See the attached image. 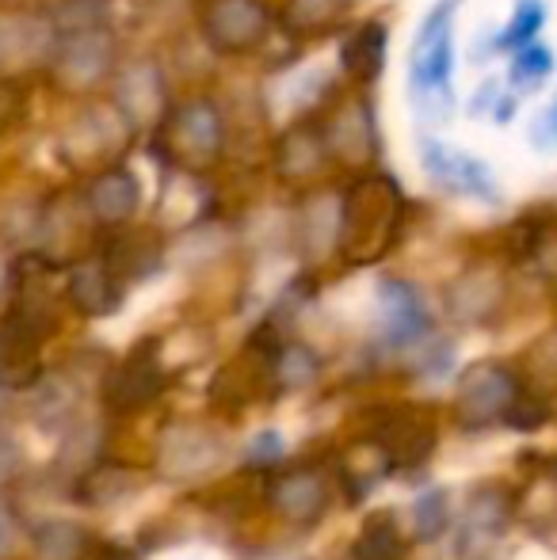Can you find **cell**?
<instances>
[{
  "label": "cell",
  "mask_w": 557,
  "mask_h": 560,
  "mask_svg": "<svg viewBox=\"0 0 557 560\" xmlns=\"http://www.w3.org/2000/svg\"><path fill=\"white\" fill-rule=\"evenodd\" d=\"M379 302H382V328H386V339L394 347H409L413 339L428 332V313H423V302L413 287H405V282H382Z\"/></svg>",
  "instance_id": "3"
},
{
  "label": "cell",
  "mask_w": 557,
  "mask_h": 560,
  "mask_svg": "<svg viewBox=\"0 0 557 560\" xmlns=\"http://www.w3.org/2000/svg\"><path fill=\"white\" fill-rule=\"evenodd\" d=\"M73 302L84 313H112L119 305V290L112 287L104 271H77L73 275Z\"/></svg>",
  "instance_id": "10"
},
{
  "label": "cell",
  "mask_w": 557,
  "mask_h": 560,
  "mask_svg": "<svg viewBox=\"0 0 557 560\" xmlns=\"http://www.w3.org/2000/svg\"><path fill=\"white\" fill-rule=\"evenodd\" d=\"M210 31L222 46L230 50H245L248 43H256L264 31V12L253 0H222L210 15Z\"/></svg>",
  "instance_id": "5"
},
{
  "label": "cell",
  "mask_w": 557,
  "mask_h": 560,
  "mask_svg": "<svg viewBox=\"0 0 557 560\" xmlns=\"http://www.w3.org/2000/svg\"><path fill=\"white\" fill-rule=\"evenodd\" d=\"M531 141H535L538 149L557 145V96L550 100V107L543 112V118H535V126H531Z\"/></svg>",
  "instance_id": "15"
},
{
  "label": "cell",
  "mask_w": 557,
  "mask_h": 560,
  "mask_svg": "<svg viewBox=\"0 0 557 560\" xmlns=\"http://www.w3.org/2000/svg\"><path fill=\"white\" fill-rule=\"evenodd\" d=\"M12 549H15V523H12V515L0 508V560L12 557Z\"/></svg>",
  "instance_id": "16"
},
{
  "label": "cell",
  "mask_w": 557,
  "mask_h": 560,
  "mask_svg": "<svg viewBox=\"0 0 557 560\" xmlns=\"http://www.w3.org/2000/svg\"><path fill=\"white\" fill-rule=\"evenodd\" d=\"M454 8L459 0H436L423 15L409 54V96L420 118H439L454 107Z\"/></svg>",
  "instance_id": "1"
},
{
  "label": "cell",
  "mask_w": 557,
  "mask_h": 560,
  "mask_svg": "<svg viewBox=\"0 0 557 560\" xmlns=\"http://www.w3.org/2000/svg\"><path fill=\"white\" fill-rule=\"evenodd\" d=\"M413 518H417L420 541L439 538V534L446 530V523H451V508H446L443 488H431V492H423L417 500V508H413Z\"/></svg>",
  "instance_id": "12"
},
{
  "label": "cell",
  "mask_w": 557,
  "mask_h": 560,
  "mask_svg": "<svg viewBox=\"0 0 557 560\" xmlns=\"http://www.w3.org/2000/svg\"><path fill=\"white\" fill-rule=\"evenodd\" d=\"M508 405H512V377L500 366H477L474 374H469V382L462 385L459 408L466 412L469 423L492 420V416H500Z\"/></svg>",
  "instance_id": "4"
},
{
  "label": "cell",
  "mask_w": 557,
  "mask_h": 560,
  "mask_svg": "<svg viewBox=\"0 0 557 560\" xmlns=\"http://www.w3.org/2000/svg\"><path fill=\"white\" fill-rule=\"evenodd\" d=\"M423 172H428L436 184H443L454 195H469V199L497 202V179L485 168L477 156L459 153V149H446L443 141L423 138Z\"/></svg>",
  "instance_id": "2"
},
{
  "label": "cell",
  "mask_w": 557,
  "mask_h": 560,
  "mask_svg": "<svg viewBox=\"0 0 557 560\" xmlns=\"http://www.w3.org/2000/svg\"><path fill=\"white\" fill-rule=\"evenodd\" d=\"M397 557H402V546H397V530H394V523H390V515L374 518V523L367 526L363 541H359L356 560H397Z\"/></svg>",
  "instance_id": "13"
},
{
  "label": "cell",
  "mask_w": 557,
  "mask_h": 560,
  "mask_svg": "<svg viewBox=\"0 0 557 560\" xmlns=\"http://www.w3.org/2000/svg\"><path fill=\"white\" fill-rule=\"evenodd\" d=\"M543 23H546V4H543V0H515L512 20H508L504 31L492 38V50L504 54V50H520V46L535 43L538 31H543Z\"/></svg>",
  "instance_id": "7"
},
{
  "label": "cell",
  "mask_w": 557,
  "mask_h": 560,
  "mask_svg": "<svg viewBox=\"0 0 557 560\" xmlns=\"http://www.w3.org/2000/svg\"><path fill=\"white\" fill-rule=\"evenodd\" d=\"M276 500L282 503V511L294 518H310L321 511V503H325V492H321V485L313 477H305V472H294V477H287L282 485L276 488Z\"/></svg>",
  "instance_id": "9"
},
{
  "label": "cell",
  "mask_w": 557,
  "mask_h": 560,
  "mask_svg": "<svg viewBox=\"0 0 557 560\" xmlns=\"http://www.w3.org/2000/svg\"><path fill=\"white\" fill-rule=\"evenodd\" d=\"M282 454V435L279 431H260V435L248 443V450H245V457L253 465H268V462H276V457Z\"/></svg>",
  "instance_id": "14"
},
{
  "label": "cell",
  "mask_w": 557,
  "mask_h": 560,
  "mask_svg": "<svg viewBox=\"0 0 557 560\" xmlns=\"http://www.w3.org/2000/svg\"><path fill=\"white\" fill-rule=\"evenodd\" d=\"M135 202H138V187H135V179H130L127 172H112V176L100 179L96 191H92V207H96L107 222H119V218H127L130 210H135Z\"/></svg>",
  "instance_id": "8"
},
{
  "label": "cell",
  "mask_w": 557,
  "mask_h": 560,
  "mask_svg": "<svg viewBox=\"0 0 557 560\" xmlns=\"http://www.w3.org/2000/svg\"><path fill=\"white\" fill-rule=\"evenodd\" d=\"M340 58H344V69H348L356 81H374V77L382 73V61H386V27H382V23H363V27L344 43Z\"/></svg>",
  "instance_id": "6"
},
{
  "label": "cell",
  "mask_w": 557,
  "mask_h": 560,
  "mask_svg": "<svg viewBox=\"0 0 557 560\" xmlns=\"http://www.w3.org/2000/svg\"><path fill=\"white\" fill-rule=\"evenodd\" d=\"M119 560H127V557H119Z\"/></svg>",
  "instance_id": "17"
},
{
  "label": "cell",
  "mask_w": 557,
  "mask_h": 560,
  "mask_svg": "<svg viewBox=\"0 0 557 560\" xmlns=\"http://www.w3.org/2000/svg\"><path fill=\"white\" fill-rule=\"evenodd\" d=\"M554 73V54L543 43H527L515 50V66H512V84L515 89H535L538 81Z\"/></svg>",
  "instance_id": "11"
}]
</instances>
